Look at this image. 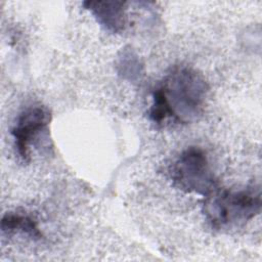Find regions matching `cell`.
Here are the masks:
<instances>
[{
	"instance_id": "cell-7",
	"label": "cell",
	"mask_w": 262,
	"mask_h": 262,
	"mask_svg": "<svg viewBox=\"0 0 262 262\" xmlns=\"http://www.w3.org/2000/svg\"><path fill=\"white\" fill-rule=\"evenodd\" d=\"M119 66L121 67L120 73H122L124 76H128L130 79L139 76L141 64L137 56L131 50H123Z\"/></svg>"
},
{
	"instance_id": "cell-5",
	"label": "cell",
	"mask_w": 262,
	"mask_h": 262,
	"mask_svg": "<svg viewBox=\"0 0 262 262\" xmlns=\"http://www.w3.org/2000/svg\"><path fill=\"white\" fill-rule=\"evenodd\" d=\"M127 2L85 1L83 6L91 12L97 23L112 33L124 31L127 24Z\"/></svg>"
},
{
	"instance_id": "cell-2",
	"label": "cell",
	"mask_w": 262,
	"mask_h": 262,
	"mask_svg": "<svg viewBox=\"0 0 262 262\" xmlns=\"http://www.w3.org/2000/svg\"><path fill=\"white\" fill-rule=\"evenodd\" d=\"M259 186L243 189L215 188L206 196L205 215L216 230H230L244 226L261 212Z\"/></svg>"
},
{
	"instance_id": "cell-6",
	"label": "cell",
	"mask_w": 262,
	"mask_h": 262,
	"mask_svg": "<svg viewBox=\"0 0 262 262\" xmlns=\"http://www.w3.org/2000/svg\"><path fill=\"white\" fill-rule=\"evenodd\" d=\"M1 229L6 233H24L34 239H40L42 232L37 221L26 213L7 212L1 220Z\"/></svg>"
},
{
	"instance_id": "cell-3",
	"label": "cell",
	"mask_w": 262,
	"mask_h": 262,
	"mask_svg": "<svg viewBox=\"0 0 262 262\" xmlns=\"http://www.w3.org/2000/svg\"><path fill=\"white\" fill-rule=\"evenodd\" d=\"M170 176L178 189L207 196L216 188V179L206 152L198 146L184 149L173 162Z\"/></svg>"
},
{
	"instance_id": "cell-1",
	"label": "cell",
	"mask_w": 262,
	"mask_h": 262,
	"mask_svg": "<svg viewBox=\"0 0 262 262\" xmlns=\"http://www.w3.org/2000/svg\"><path fill=\"white\" fill-rule=\"evenodd\" d=\"M208 93L206 80L195 70L185 66L174 67L152 91L148 117L156 124L167 120L189 124L202 116Z\"/></svg>"
},
{
	"instance_id": "cell-4",
	"label": "cell",
	"mask_w": 262,
	"mask_h": 262,
	"mask_svg": "<svg viewBox=\"0 0 262 262\" xmlns=\"http://www.w3.org/2000/svg\"><path fill=\"white\" fill-rule=\"evenodd\" d=\"M51 115L45 106H30L23 111L12 128L14 146L23 161H29L31 147L40 134L47 130Z\"/></svg>"
}]
</instances>
